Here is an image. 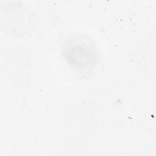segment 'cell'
Listing matches in <instances>:
<instances>
[{
    "instance_id": "obj_1",
    "label": "cell",
    "mask_w": 156,
    "mask_h": 156,
    "mask_svg": "<svg viewBox=\"0 0 156 156\" xmlns=\"http://www.w3.org/2000/svg\"><path fill=\"white\" fill-rule=\"evenodd\" d=\"M64 55L69 63L75 68L85 69L96 63V53L93 46L83 42H75L66 48Z\"/></svg>"
}]
</instances>
